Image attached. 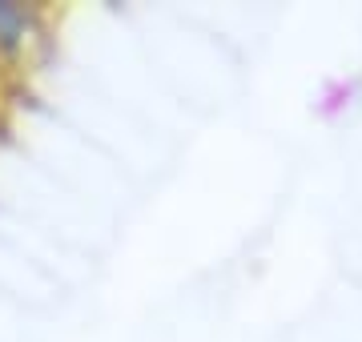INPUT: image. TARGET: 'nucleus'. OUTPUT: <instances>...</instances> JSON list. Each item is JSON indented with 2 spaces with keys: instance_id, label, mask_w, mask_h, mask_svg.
<instances>
[{
  "instance_id": "nucleus-1",
  "label": "nucleus",
  "mask_w": 362,
  "mask_h": 342,
  "mask_svg": "<svg viewBox=\"0 0 362 342\" xmlns=\"http://www.w3.org/2000/svg\"><path fill=\"white\" fill-rule=\"evenodd\" d=\"M45 37V13L25 0H0V61L21 69Z\"/></svg>"
},
{
  "instance_id": "nucleus-2",
  "label": "nucleus",
  "mask_w": 362,
  "mask_h": 342,
  "mask_svg": "<svg viewBox=\"0 0 362 342\" xmlns=\"http://www.w3.org/2000/svg\"><path fill=\"white\" fill-rule=\"evenodd\" d=\"M8 73H13V69H8L4 61H0V97H4V85H8Z\"/></svg>"
}]
</instances>
